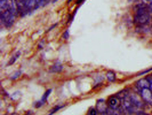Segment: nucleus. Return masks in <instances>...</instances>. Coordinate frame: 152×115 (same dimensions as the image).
I'll return each instance as SVG.
<instances>
[{"label": "nucleus", "mask_w": 152, "mask_h": 115, "mask_svg": "<svg viewBox=\"0 0 152 115\" xmlns=\"http://www.w3.org/2000/svg\"><path fill=\"white\" fill-rule=\"evenodd\" d=\"M133 23L136 26H149L151 24V15L148 13L142 14V15H135L133 16Z\"/></svg>", "instance_id": "f257e3e1"}, {"label": "nucleus", "mask_w": 152, "mask_h": 115, "mask_svg": "<svg viewBox=\"0 0 152 115\" xmlns=\"http://www.w3.org/2000/svg\"><path fill=\"white\" fill-rule=\"evenodd\" d=\"M129 99L132 100V103H133V105L135 107L136 109H143V106H144V103L143 99L141 98L140 96V93H136V92H130V94H129Z\"/></svg>", "instance_id": "f03ea898"}, {"label": "nucleus", "mask_w": 152, "mask_h": 115, "mask_svg": "<svg viewBox=\"0 0 152 115\" xmlns=\"http://www.w3.org/2000/svg\"><path fill=\"white\" fill-rule=\"evenodd\" d=\"M106 104H108L109 108L116 111V109H118L119 107H121L122 100L119 97H117V96H111V97H109L106 99Z\"/></svg>", "instance_id": "7ed1b4c3"}, {"label": "nucleus", "mask_w": 152, "mask_h": 115, "mask_svg": "<svg viewBox=\"0 0 152 115\" xmlns=\"http://www.w3.org/2000/svg\"><path fill=\"white\" fill-rule=\"evenodd\" d=\"M140 96L143 99V101L145 104H149V105H152V91L151 89H142L140 91Z\"/></svg>", "instance_id": "20e7f679"}, {"label": "nucleus", "mask_w": 152, "mask_h": 115, "mask_svg": "<svg viewBox=\"0 0 152 115\" xmlns=\"http://www.w3.org/2000/svg\"><path fill=\"white\" fill-rule=\"evenodd\" d=\"M96 109L98 111L100 114H106L108 111H109V106H108V104H106V101L104 99H101V100H97Z\"/></svg>", "instance_id": "39448f33"}, {"label": "nucleus", "mask_w": 152, "mask_h": 115, "mask_svg": "<svg viewBox=\"0 0 152 115\" xmlns=\"http://www.w3.org/2000/svg\"><path fill=\"white\" fill-rule=\"evenodd\" d=\"M137 88L140 89V90H142V89H149L150 88V83H149V81L146 77H144V78H141V80H138L136 82L135 84Z\"/></svg>", "instance_id": "423d86ee"}, {"label": "nucleus", "mask_w": 152, "mask_h": 115, "mask_svg": "<svg viewBox=\"0 0 152 115\" xmlns=\"http://www.w3.org/2000/svg\"><path fill=\"white\" fill-rule=\"evenodd\" d=\"M10 8V0H0V13Z\"/></svg>", "instance_id": "0eeeda50"}, {"label": "nucleus", "mask_w": 152, "mask_h": 115, "mask_svg": "<svg viewBox=\"0 0 152 115\" xmlns=\"http://www.w3.org/2000/svg\"><path fill=\"white\" fill-rule=\"evenodd\" d=\"M129 94H130V90H129V89H124V90L119 91L116 96L120 98L121 100H124V99H126V98L129 97Z\"/></svg>", "instance_id": "6e6552de"}, {"label": "nucleus", "mask_w": 152, "mask_h": 115, "mask_svg": "<svg viewBox=\"0 0 152 115\" xmlns=\"http://www.w3.org/2000/svg\"><path fill=\"white\" fill-rule=\"evenodd\" d=\"M51 70L53 71V73H59V71L63 70V64H62L61 62H56V63L53 64Z\"/></svg>", "instance_id": "1a4fd4ad"}, {"label": "nucleus", "mask_w": 152, "mask_h": 115, "mask_svg": "<svg viewBox=\"0 0 152 115\" xmlns=\"http://www.w3.org/2000/svg\"><path fill=\"white\" fill-rule=\"evenodd\" d=\"M105 77H106V80L109 81L110 83H113L114 81L117 80V76H116V74H114V73H113L112 70L108 71V73H106V75H105Z\"/></svg>", "instance_id": "9d476101"}, {"label": "nucleus", "mask_w": 152, "mask_h": 115, "mask_svg": "<svg viewBox=\"0 0 152 115\" xmlns=\"http://www.w3.org/2000/svg\"><path fill=\"white\" fill-rule=\"evenodd\" d=\"M20 54H21V52H20V51H16V52L14 53V55L12 56V59H10V60L8 61V64H9V66H10V64H13L14 62L16 61L17 59H18V56H20Z\"/></svg>", "instance_id": "9b49d317"}, {"label": "nucleus", "mask_w": 152, "mask_h": 115, "mask_svg": "<svg viewBox=\"0 0 152 115\" xmlns=\"http://www.w3.org/2000/svg\"><path fill=\"white\" fill-rule=\"evenodd\" d=\"M64 107V104L63 105H59V106H56V107H54V108H51V111H49V113H48V115H53V114H55L57 111H59L61 108H63Z\"/></svg>", "instance_id": "f8f14e48"}, {"label": "nucleus", "mask_w": 152, "mask_h": 115, "mask_svg": "<svg viewBox=\"0 0 152 115\" xmlns=\"http://www.w3.org/2000/svg\"><path fill=\"white\" fill-rule=\"evenodd\" d=\"M51 93V89H48L46 92H45V94L42 96V98H41V100L43 101V103H46V100L48 99V97H49V94Z\"/></svg>", "instance_id": "ddd939ff"}, {"label": "nucleus", "mask_w": 152, "mask_h": 115, "mask_svg": "<svg viewBox=\"0 0 152 115\" xmlns=\"http://www.w3.org/2000/svg\"><path fill=\"white\" fill-rule=\"evenodd\" d=\"M87 115H100V113H98V111L96 109V107H93V108H89Z\"/></svg>", "instance_id": "4468645a"}, {"label": "nucleus", "mask_w": 152, "mask_h": 115, "mask_svg": "<svg viewBox=\"0 0 152 115\" xmlns=\"http://www.w3.org/2000/svg\"><path fill=\"white\" fill-rule=\"evenodd\" d=\"M21 74H22V71H21V70H18V71H16V73H14V74L10 76V81H15L16 78H18V77L21 76Z\"/></svg>", "instance_id": "2eb2a0df"}, {"label": "nucleus", "mask_w": 152, "mask_h": 115, "mask_svg": "<svg viewBox=\"0 0 152 115\" xmlns=\"http://www.w3.org/2000/svg\"><path fill=\"white\" fill-rule=\"evenodd\" d=\"M150 71H152V67L151 68H148V69H144V70L140 71V73H138V76H143V75H145V74H149Z\"/></svg>", "instance_id": "dca6fc26"}, {"label": "nucleus", "mask_w": 152, "mask_h": 115, "mask_svg": "<svg viewBox=\"0 0 152 115\" xmlns=\"http://www.w3.org/2000/svg\"><path fill=\"white\" fill-rule=\"evenodd\" d=\"M21 98V92L18 91V92H15L14 93V96H10V99H13V100H17V99H20Z\"/></svg>", "instance_id": "f3484780"}, {"label": "nucleus", "mask_w": 152, "mask_h": 115, "mask_svg": "<svg viewBox=\"0 0 152 115\" xmlns=\"http://www.w3.org/2000/svg\"><path fill=\"white\" fill-rule=\"evenodd\" d=\"M134 115H149L144 109H137V111H135V114Z\"/></svg>", "instance_id": "a211bd4d"}, {"label": "nucleus", "mask_w": 152, "mask_h": 115, "mask_svg": "<svg viewBox=\"0 0 152 115\" xmlns=\"http://www.w3.org/2000/svg\"><path fill=\"white\" fill-rule=\"evenodd\" d=\"M43 104H45V103H43L42 100H39V101H35V103H34V107H35V108H40V107L43 106Z\"/></svg>", "instance_id": "6ab92c4d"}, {"label": "nucleus", "mask_w": 152, "mask_h": 115, "mask_svg": "<svg viewBox=\"0 0 152 115\" xmlns=\"http://www.w3.org/2000/svg\"><path fill=\"white\" fill-rule=\"evenodd\" d=\"M51 0H39V5H40V7H42V6H46L48 2H49Z\"/></svg>", "instance_id": "aec40b11"}, {"label": "nucleus", "mask_w": 152, "mask_h": 115, "mask_svg": "<svg viewBox=\"0 0 152 115\" xmlns=\"http://www.w3.org/2000/svg\"><path fill=\"white\" fill-rule=\"evenodd\" d=\"M69 36H70V31H69V30H65V32L63 34V39H65V40L69 39Z\"/></svg>", "instance_id": "412c9836"}, {"label": "nucleus", "mask_w": 152, "mask_h": 115, "mask_svg": "<svg viewBox=\"0 0 152 115\" xmlns=\"http://www.w3.org/2000/svg\"><path fill=\"white\" fill-rule=\"evenodd\" d=\"M148 12H149V14L152 16V5H149V6H148Z\"/></svg>", "instance_id": "4be33fe9"}, {"label": "nucleus", "mask_w": 152, "mask_h": 115, "mask_svg": "<svg viewBox=\"0 0 152 115\" xmlns=\"http://www.w3.org/2000/svg\"><path fill=\"white\" fill-rule=\"evenodd\" d=\"M42 47H43V43H40V44L38 45V48L39 50H42Z\"/></svg>", "instance_id": "5701e85b"}, {"label": "nucleus", "mask_w": 152, "mask_h": 115, "mask_svg": "<svg viewBox=\"0 0 152 115\" xmlns=\"http://www.w3.org/2000/svg\"><path fill=\"white\" fill-rule=\"evenodd\" d=\"M81 2H84V0H77V5H80Z\"/></svg>", "instance_id": "b1692460"}, {"label": "nucleus", "mask_w": 152, "mask_h": 115, "mask_svg": "<svg viewBox=\"0 0 152 115\" xmlns=\"http://www.w3.org/2000/svg\"><path fill=\"white\" fill-rule=\"evenodd\" d=\"M25 115H32V112H31V111H29V112H26Z\"/></svg>", "instance_id": "393cba45"}, {"label": "nucleus", "mask_w": 152, "mask_h": 115, "mask_svg": "<svg viewBox=\"0 0 152 115\" xmlns=\"http://www.w3.org/2000/svg\"><path fill=\"white\" fill-rule=\"evenodd\" d=\"M73 0H68V4H70V2H72Z\"/></svg>", "instance_id": "a878e982"}, {"label": "nucleus", "mask_w": 152, "mask_h": 115, "mask_svg": "<svg viewBox=\"0 0 152 115\" xmlns=\"http://www.w3.org/2000/svg\"><path fill=\"white\" fill-rule=\"evenodd\" d=\"M150 89H151V91H152V83L150 84Z\"/></svg>", "instance_id": "bb28decb"}, {"label": "nucleus", "mask_w": 152, "mask_h": 115, "mask_svg": "<svg viewBox=\"0 0 152 115\" xmlns=\"http://www.w3.org/2000/svg\"><path fill=\"white\" fill-rule=\"evenodd\" d=\"M151 76H152V74H151Z\"/></svg>", "instance_id": "cd10ccee"}, {"label": "nucleus", "mask_w": 152, "mask_h": 115, "mask_svg": "<svg viewBox=\"0 0 152 115\" xmlns=\"http://www.w3.org/2000/svg\"><path fill=\"white\" fill-rule=\"evenodd\" d=\"M6 115H7V114H6Z\"/></svg>", "instance_id": "c85d7f7f"}]
</instances>
